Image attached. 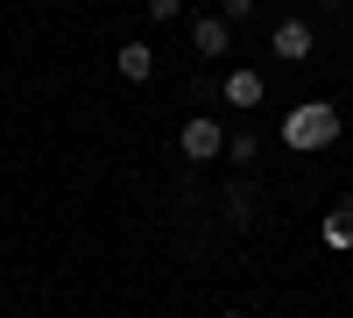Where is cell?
<instances>
[{
  "instance_id": "6da1fadb",
  "label": "cell",
  "mask_w": 353,
  "mask_h": 318,
  "mask_svg": "<svg viewBox=\"0 0 353 318\" xmlns=\"http://www.w3.org/2000/svg\"><path fill=\"white\" fill-rule=\"evenodd\" d=\"M339 128H346V121H339V106H332V99H304V106H290V113H283V141H290L297 156L332 149Z\"/></svg>"
},
{
  "instance_id": "7a4b0ae2",
  "label": "cell",
  "mask_w": 353,
  "mask_h": 318,
  "mask_svg": "<svg viewBox=\"0 0 353 318\" xmlns=\"http://www.w3.org/2000/svg\"><path fill=\"white\" fill-rule=\"evenodd\" d=\"M176 149H184V163H219L226 156V128L212 113H191V121L176 128Z\"/></svg>"
},
{
  "instance_id": "3957f363",
  "label": "cell",
  "mask_w": 353,
  "mask_h": 318,
  "mask_svg": "<svg viewBox=\"0 0 353 318\" xmlns=\"http://www.w3.org/2000/svg\"><path fill=\"white\" fill-rule=\"evenodd\" d=\"M226 43H233V21H226V14H191V50H198V64L226 57Z\"/></svg>"
},
{
  "instance_id": "277c9868",
  "label": "cell",
  "mask_w": 353,
  "mask_h": 318,
  "mask_svg": "<svg viewBox=\"0 0 353 318\" xmlns=\"http://www.w3.org/2000/svg\"><path fill=\"white\" fill-rule=\"evenodd\" d=\"M269 50L283 57V64H304V57L318 50V36H311V21H297V14H290V21H276V36H269Z\"/></svg>"
},
{
  "instance_id": "5b68a950",
  "label": "cell",
  "mask_w": 353,
  "mask_h": 318,
  "mask_svg": "<svg viewBox=\"0 0 353 318\" xmlns=\"http://www.w3.org/2000/svg\"><path fill=\"white\" fill-rule=\"evenodd\" d=\"M219 99H226V106H261V99H269V85H261V71H226V78H219Z\"/></svg>"
},
{
  "instance_id": "8992f818",
  "label": "cell",
  "mask_w": 353,
  "mask_h": 318,
  "mask_svg": "<svg viewBox=\"0 0 353 318\" xmlns=\"http://www.w3.org/2000/svg\"><path fill=\"white\" fill-rule=\"evenodd\" d=\"M113 71H121L128 85H149V78H156V50H149V43H121V57H113Z\"/></svg>"
},
{
  "instance_id": "52a82bcc",
  "label": "cell",
  "mask_w": 353,
  "mask_h": 318,
  "mask_svg": "<svg viewBox=\"0 0 353 318\" xmlns=\"http://www.w3.org/2000/svg\"><path fill=\"white\" fill-rule=\"evenodd\" d=\"M219 206H226V226H254V219H261V191H254V184H226Z\"/></svg>"
},
{
  "instance_id": "ba28073f",
  "label": "cell",
  "mask_w": 353,
  "mask_h": 318,
  "mask_svg": "<svg viewBox=\"0 0 353 318\" xmlns=\"http://www.w3.org/2000/svg\"><path fill=\"white\" fill-rule=\"evenodd\" d=\"M325 248H353V198H339L325 212Z\"/></svg>"
},
{
  "instance_id": "9c48e42d",
  "label": "cell",
  "mask_w": 353,
  "mask_h": 318,
  "mask_svg": "<svg viewBox=\"0 0 353 318\" xmlns=\"http://www.w3.org/2000/svg\"><path fill=\"white\" fill-rule=\"evenodd\" d=\"M226 156H233V163H261V141H254V135H226Z\"/></svg>"
},
{
  "instance_id": "30bf717a",
  "label": "cell",
  "mask_w": 353,
  "mask_h": 318,
  "mask_svg": "<svg viewBox=\"0 0 353 318\" xmlns=\"http://www.w3.org/2000/svg\"><path fill=\"white\" fill-rule=\"evenodd\" d=\"M184 14V0H149V21H176Z\"/></svg>"
},
{
  "instance_id": "8fae6325",
  "label": "cell",
  "mask_w": 353,
  "mask_h": 318,
  "mask_svg": "<svg viewBox=\"0 0 353 318\" xmlns=\"http://www.w3.org/2000/svg\"><path fill=\"white\" fill-rule=\"evenodd\" d=\"M219 14H226V21H248V14H254V0H219Z\"/></svg>"
},
{
  "instance_id": "7c38bea8",
  "label": "cell",
  "mask_w": 353,
  "mask_h": 318,
  "mask_svg": "<svg viewBox=\"0 0 353 318\" xmlns=\"http://www.w3.org/2000/svg\"><path fill=\"white\" fill-rule=\"evenodd\" d=\"M318 8H325V14H339V8H346V0H318Z\"/></svg>"
},
{
  "instance_id": "4fadbf2b",
  "label": "cell",
  "mask_w": 353,
  "mask_h": 318,
  "mask_svg": "<svg viewBox=\"0 0 353 318\" xmlns=\"http://www.w3.org/2000/svg\"><path fill=\"white\" fill-rule=\"evenodd\" d=\"M219 318H248V311H219Z\"/></svg>"
}]
</instances>
